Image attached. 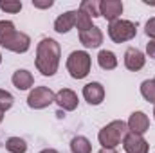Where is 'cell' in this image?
Segmentation results:
<instances>
[{
	"label": "cell",
	"mask_w": 155,
	"mask_h": 153,
	"mask_svg": "<svg viewBox=\"0 0 155 153\" xmlns=\"http://www.w3.org/2000/svg\"><path fill=\"white\" fill-rule=\"evenodd\" d=\"M13 103H15L13 94L7 92V90H4V88H0V110L2 112H7L13 106Z\"/></svg>",
	"instance_id": "cell-23"
},
{
	"label": "cell",
	"mask_w": 155,
	"mask_h": 153,
	"mask_svg": "<svg viewBox=\"0 0 155 153\" xmlns=\"http://www.w3.org/2000/svg\"><path fill=\"white\" fill-rule=\"evenodd\" d=\"M123 148H124L126 153H148V150H150L146 139L143 135H137V133H132V132H128L124 135Z\"/></svg>",
	"instance_id": "cell-7"
},
{
	"label": "cell",
	"mask_w": 155,
	"mask_h": 153,
	"mask_svg": "<svg viewBox=\"0 0 155 153\" xmlns=\"http://www.w3.org/2000/svg\"><path fill=\"white\" fill-rule=\"evenodd\" d=\"M153 117H155V108H153Z\"/></svg>",
	"instance_id": "cell-31"
},
{
	"label": "cell",
	"mask_w": 155,
	"mask_h": 153,
	"mask_svg": "<svg viewBox=\"0 0 155 153\" xmlns=\"http://www.w3.org/2000/svg\"><path fill=\"white\" fill-rule=\"evenodd\" d=\"M76 13L78 11H67L63 15H60L54 22V31L60 33V34H65L69 33L74 25H76Z\"/></svg>",
	"instance_id": "cell-14"
},
{
	"label": "cell",
	"mask_w": 155,
	"mask_h": 153,
	"mask_svg": "<svg viewBox=\"0 0 155 153\" xmlns=\"http://www.w3.org/2000/svg\"><path fill=\"white\" fill-rule=\"evenodd\" d=\"M146 54H148L150 58H153V60H155V40H152V41H148V43H146Z\"/></svg>",
	"instance_id": "cell-26"
},
{
	"label": "cell",
	"mask_w": 155,
	"mask_h": 153,
	"mask_svg": "<svg viewBox=\"0 0 155 153\" xmlns=\"http://www.w3.org/2000/svg\"><path fill=\"white\" fill-rule=\"evenodd\" d=\"M97 63L103 70H114L117 67V58L112 50H101L97 54Z\"/></svg>",
	"instance_id": "cell-16"
},
{
	"label": "cell",
	"mask_w": 155,
	"mask_h": 153,
	"mask_svg": "<svg viewBox=\"0 0 155 153\" xmlns=\"http://www.w3.org/2000/svg\"><path fill=\"white\" fill-rule=\"evenodd\" d=\"M99 13L105 20H108L110 24L119 20L121 13H123V2L121 0H101L99 2Z\"/></svg>",
	"instance_id": "cell-11"
},
{
	"label": "cell",
	"mask_w": 155,
	"mask_h": 153,
	"mask_svg": "<svg viewBox=\"0 0 155 153\" xmlns=\"http://www.w3.org/2000/svg\"><path fill=\"white\" fill-rule=\"evenodd\" d=\"M78 31L79 33H83V31H88L90 27H92V18L87 15V13H83V11H78L76 13V25Z\"/></svg>",
	"instance_id": "cell-21"
},
{
	"label": "cell",
	"mask_w": 155,
	"mask_h": 153,
	"mask_svg": "<svg viewBox=\"0 0 155 153\" xmlns=\"http://www.w3.org/2000/svg\"><path fill=\"white\" fill-rule=\"evenodd\" d=\"M11 81H13V85H15L18 90H29V88L35 85L33 74H31L29 70H25V69L16 70V72L13 74V77H11Z\"/></svg>",
	"instance_id": "cell-15"
},
{
	"label": "cell",
	"mask_w": 155,
	"mask_h": 153,
	"mask_svg": "<svg viewBox=\"0 0 155 153\" xmlns=\"http://www.w3.org/2000/svg\"><path fill=\"white\" fill-rule=\"evenodd\" d=\"M126 126H128V132L137 133V135H144L150 130V119H148V115L144 114V112L139 110V112H134L128 117Z\"/></svg>",
	"instance_id": "cell-10"
},
{
	"label": "cell",
	"mask_w": 155,
	"mask_h": 153,
	"mask_svg": "<svg viewBox=\"0 0 155 153\" xmlns=\"http://www.w3.org/2000/svg\"><path fill=\"white\" fill-rule=\"evenodd\" d=\"M141 96L148 101L155 105V79H146L141 83Z\"/></svg>",
	"instance_id": "cell-20"
},
{
	"label": "cell",
	"mask_w": 155,
	"mask_h": 153,
	"mask_svg": "<svg viewBox=\"0 0 155 153\" xmlns=\"http://www.w3.org/2000/svg\"><path fill=\"white\" fill-rule=\"evenodd\" d=\"M83 97L88 105L92 106H97L105 101V86L97 81H92V83H87L83 86Z\"/></svg>",
	"instance_id": "cell-8"
},
{
	"label": "cell",
	"mask_w": 155,
	"mask_h": 153,
	"mask_svg": "<svg viewBox=\"0 0 155 153\" xmlns=\"http://www.w3.org/2000/svg\"><path fill=\"white\" fill-rule=\"evenodd\" d=\"M79 41H81L87 49H97V47L103 43V33H101L99 27L92 25L88 31L79 33Z\"/></svg>",
	"instance_id": "cell-13"
},
{
	"label": "cell",
	"mask_w": 155,
	"mask_h": 153,
	"mask_svg": "<svg viewBox=\"0 0 155 153\" xmlns=\"http://www.w3.org/2000/svg\"><path fill=\"white\" fill-rule=\"evenodd\" d=\"M71 151L72 153H92V144L87 137L78 135L71 141Z\"/></svg>",
	"instance_id": "cell-17"
},
{
	"label": "cell",
	"mask_w": 155,
	"mask_h": 153,
	"mask_svg": "<svg viewBox=\"0 0 155 153\" xmlns=\"http://www.w3.org/2000/svg\"><path fill=\"white\" fill-rule=\"evenodd\" d=\"M0 63H2V54H0Z\"/></svg>",
	"instance_id": "cell-30"
},
{
	"label": "cell",
	"mask_w": 155,
	"mask_h": 153,
	"mask_svg": "<svg viewBox=\"0 0 155 153\" xmlns=\"http://www.w3.org/2000/svg\"><path fill=\"white\" fill-rule=\"evenodd\" d=\"M0 9L11 15H16L22 11V2L20 0H0Z\"/></svg>",
	"instance_id": "cell-22"
},
{
	"label": "cell",
	"mask_w": 155,
	"mask_h": 153,
	"mask_svg": "<svg viewBox=\"0 0 155 153\" xmlns=\"http://www.w3.org/2000/svg\"><path fill=\"white\" fill-rule=\"evenodd\" d=\"M60 58H61V47L56 40L43 38L36 47V69L41 72V76H54L60 67Z\"/></svg>",
	"instance_id": "cell-1"
},
{
	"label": "cell",
	"mask_w": 155,
	"mask_h": 153,
	"mask_svg": "<svg viewBox=\"0 0 155 153\" xmlns=\"http://www.w3.org/2000/svg\"><path fill=\"white\" fill-rule=\"evenodd\" d=\"M92 67V58L87 50H74L67 58V70L74 79H83L88 76Z\"/></svg>",
	"instance_id": "cell-4"
},
{
	"label": "cell",
	"mask_w": 155,
	"mask_h": 153,
	"mask_svg": "<svg viewBox=\"0 0 155 153\" xmlns=\"http://www.w3.org/2000/svg\"><path fill=\"white\" fill-rule=\"evenodd\" d=\"M54 99H56V94L49 86H36L29 92L27 105L33 110H41V108H47L49 105H52Z\"/></svg>",
	"instance_id": "cell-6"
},
{
	"label": "cell",
	"mask_w": 155,
	"mask_h": 153,
	"mask_svg": "<svg viewBox=\"0 0 155 153\" xmlns=\"http://www.w3.org/2000/svg\"><path fill=\"white\" fill-rule=\"evenodd\" d=\"M54 103H56L63 112H72V110L78 108L79 99H78V94L74 90H71V88H61L60 92H56Z\"/></svg>",
	"instance_id": "cell-9"
},
{
	"label": "cell",
	"mask_w": 155,
	"mask_h": 153,
	"mask_svg": "<svg viewBox=\"0 0 155 153\" xmlns=\"http://www.w3.org/2000/svg\"><path fill=\"white\" fill-rule=\"evenodd\" d=\"M97 153H117L116 150H108V148H101Z\"/></svg>",
	"instance_id": "cell-28"
},
{
	"label": "cell",
	"mask_w": 155,
	"mask_h": 153,
	"mask_svg": "<svg viewBox=\"0 0 155 153\" xmlns=\"http://www.w3.org/2000/svg\"><path fill=\"white\" fill-rule=\"evenodd\" d=\"M33 5L36 9H49V7L54 5V2L52 0H33Z\"/></svg>",
	"instance_id": "cell-25"
},
{
	"label": "cell",
	"mask_w": 155,
	"mask_h": 153,
	"mask_svg": "<svg viewBox=\"0 0 155 153\" xmlns=\"http://www.w3.org/2000/svg\"><path fill=\"white\" fill-rule=\"evenodd\" d=\"M146 63V56L137 49V47H128L124 52V67L132 72H137L144 67Z\"/></svg>",
	"instance_id": "cell-12"
},
{
	"label": "cell",
	"mask_w": 155,
	"mask_h": 153,
	"mask_svg": "<svg viewBox=\"0 0 155 153\" xmlns=\"http://www.w3.org/2000/svg\"><path fill=\"white\" fill-rule=\"evenodd\" d=\"M144 33H146L148 38L155 40V18H150V20L146 22V29H144Z\"/></svg>",
	"instance_id": "cell-24"
},
{
	"label": "cell",
	"mask_w": 155,
	"mask_h": 153,
	"mask_svg": "<svg viewBox=\"0 0 155 153\" xmlns=\"http://www.w3.org/2000/svg\"><path fill=\"white\" fill-rule=\"evenodd\" d=\"M0 45L11 52L24 54L31 49V38L29 34L16 31L11 20H0Z\"/></svg>",
	"instance_id": "cell-2"
},
{
	"label": "cell",
	"mask_w": 155,
	"mask_h": 153,
	"mask_svg": "<svg viewBox=\"0 0 155 153\" xmlns=\"http://www.w3.org/2000/svg\"><path fill=\"white\" fill-rule=\"evenodd\" d=\"M79 11L87 13L90 18L101 16V13H99V2H97V0H83L81 5H79Z\"/></svg>",
	"instance_id": "cell-19"
},
{
	"label": "cell",
	"mask_w": 155,
	"mask_h": 153,
	"mask_svg": "<svg viewBox=\"0 0 155 153\" xmlns=\"http://www.w3.org/2000/svg\"><path fill=\"white\" fill-rule=\"evenodd\" d=\"M5 150L9 153H25L27 151V142L20 137H9L5 141Z\"/></svg>",
	"instance_id": "cell-18"
},
{
	"label": "cell",
	"mask_w": 155,
	"mask_h": 153,
	"mask_svg": "<svg viewBox=\"0 0 155 153\" xmlns=\"http://www.w3.org/2000/svg\"><path fill=\"white\" fill-rule=\"evenodd\" d=\"M40 153H60L58 150H52V148H45V150H41Z\"/></svg>",
	"instance_id": "cell-27"
},
{
	"label": "cell",
	"mask_w": 155,
	"mask_h": 153,
	"mask_svg": "<svg viewBox=\"0 0 155 153\" xmlns=\"http://www.w3.org/2000/svg\"><path fill=\"white\" fill-rule=\"evenodd\" d=\"M128 133V126L124 121H112L107 126H103L97 133V141L101 144V148H108V150H116L124 139V135Z\"/></svg>",
	"instance_id": "cell-3"
},
{
	"label": "cell",
	"mask_w": 155,
	"mask_h": 153,
	"mask_svg": "<svg viewBox=\"0 0 155 153\" xmlns=\"http://www.w3.org/2000/svg\"><path fill=\"white\" fill-rule=\"evenodd\" d=\"M4 114H5V112H2V110H0V122L4 121Z\"/></svg>",
	"instance_id": "cell-29"
},
{
	"label": "cell",
	"mask_w": 155,
	"mask_h": 153,
	"mask_svg": "<svg viewBox=\"0 0 155 153\" xmlns=\"http://www.w3.org/2000/svg\"><path fill=\"white\" fill-rule=\"evenodd\" d=\"M137 34V24L130 22V20H123L119 18L116 22H112L108 25V36L114 43H124L135 38Z\"/></svg>",
	"instance_id": "cell-5"
}]
</instances>
